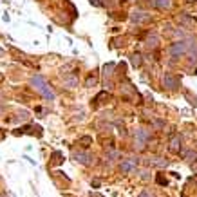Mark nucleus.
Listing matches in <instances>:
<instances>
[{"instance_id":"obj_1","label":"nucleus","mask_w":197,"mask_h":197,"mask_svg":"<svg viewBox=\"0 0 197 197\" xmlns=\"http://www.w3.org/2000/svg\"><path fill=\"white\" fill-rule=\"evenodd\" d=\"M31 83H33V85H35V87H36V89H38V91L47 99H53V98H54V92H53V91H51V87L43 81V78H42V76H35V78L31 80Z\"/></svg>"},{"instance_id":"obj_2","label":"nucleus","mask_w":197,"mask_h":197,"mask_svg":"<svg viewBox=\"0 0 197 197\" xmlns=\"http://www.w3.org/2000/svg\"><path fill=\"white\" fill-rule=\"evenodd\" d=\"M163 83H165V87L170 89V91H176V89L179 87V80L176 78V76H172V74H165Z\"/></svg>"},{"instance_id":"obj_3","label":"nucleus","mask_w":197,"mask_h":197,"mask_svg":"<svg viewBox=\"0 0 197 197\" xmlns=\"http://www.w3.org/2000/svg\"><path fill=\"white\" fill-rule=\"evenodd\" d=\"M184 53H186V42H177V43H174L170 47V54L172 56H181Z\"/></svg>"},{"instance_id":"obj_4","label":"nucleus","mask_w":197,"mask_h":197,"mask_svg":"<svg viewBox=\"0 0 197 197\" xmlns=\"http://www.w3.org/2000/svg\"><path fill=\"white\" fill-rule=\"evenodd\" d=\"M72 158L76 161H80V163H83V165H91V161H92L91 154H87V152H74Z\"/></svg>"},{"instance_id":"obj_5","label":"nucleus","mask_w":197,"mask_h":197,"mask_svg":"<svg viewBox=\"0 0 197 197\" xmlns=\"http://www.w3.org/2000/svg\"><path fill=\"white\" fill-rule=\"evenodd\" d=\"M147 20H148V15H147V13H143V11H136V13H132V22L141 24V22H147Z\"/></svg>"},{"instance_id":"obj_6","label":"nucleus","mask_w":197,"mask_h":197,"mask_svg":"<svg viewBox=\"0 0 197 197\" xmlns=\"http://www.w3.org/2000/svg\"><path fill=\"white\" fill-rule=\"evenodd\" d=\"M179 147H181V138L179 136H174V138L170 139V150L172 152H177Z\"/></svg>"},{"instance_id":"obj_7","label":"nucleus","mask_w":197,"mask_h":197,"mask_svg":"<svg viewBox=\"0 0 197 197\" xmlns=\"http://www.w3.org/2000/svg\"><path fill=\"white\" fill-rule=\"evenodd\" d=\"M132 168H134V161H123L121 163V170L123 172H130Z\"/></svg>"},{"instance_id":"obj_8","label":"nucleus","mask_w":197,"mask_h":197,"mask_svg":"<svg viewBox=\"0 0 197 197\" xmlns=\"http://www.w3.org/2000/svg\"><path fill=\"white\" fill-rule=\"evenodd\" d=\"M61 161H63V156H61L60 152H54L53 158H51V163H53V165H60Z\"/></svg>"},{"instance_id":"obj_9","label":"nucleus","mask_w":197,"mask_h":197,"mask_svg":"<svg viewBox=\"0 0 197 197\" xmlns=\"http://www.w3.org/2000/svg\"><path fill=\"white\" fill-rule=\"evenodd\" d=\"M138 139H139V147H141V145L148 139V134H147L145 130H139V132H138Z\"/></svg>"},{"instance_id":"obj_10","label":"nucleus","mask_w":197,"mask_h":197,"mask_svg":"<svg viewBox=\"0 0 197 197\" xmlns=\"http://www.w3.org/2000/svg\"><path fill=\"white\" fill-rule=\"evenodd\" d=\"M143 56H141V54H132V65H136V67H139V65H141V61H143Z\"/></svg>"},{"instance_id":"obj_11","label":"nucleus","mask_w":197,"mask_h":197,"mask_svg":"<svg viewBox=\"0 0 197 197\" xmlns=\"http://www.w3.org/2000/svg\"><path fill=\"white\" fill-rule=\"evenodd\" d=\"M158 6L159 7H166V9H168V7L172 6V0H158Z\"/></svg>"},{"instance_id":"obj_12","label":"nucleus","mask_w":197,"mask_h":197,"mask_svg":"<svg viewBox=\"0 0 197 197\" xmlns=\"http://www.w3.org/2000/svg\"><path fill=\"white\" fill-rule=\"evenodd\" d=\"M181 20H183L184 24H194V22H195V18H190L188 15H183V17H181Z\"/></svg>"},{"instance_id":"obj_13","label":"nucleus","mask_w":197,"mask_h":197,"mask_svg":"<svg viewBox=\"0 0 197 197\" xmlns=\"http://www.w3.org/2000/svg\"><path fill=\"white\" fill-rule=\"evenodd\" d=\"M94 83H96V78H94V76H91V78L87 80V87H92Z\"/></svg>"},{"instance_id":"obj_14","label":"nucleus","mask_w":197,"mask_h":197,"mask_svg":"<svg viewBox=\"0 0 197 197\" xmlns=\"http://www.w3.org/2000/svg\"><path fill=\"white\" fill-rule=\"evenodd\" d=\"M80 143L87 147V145H91V138H81V139H80Z\"/></svg>"},{"instance_id":"obj_15","label":"nucleus","mask_w":197,"mask_h":197,"mask_svg":"<svg viewBox=\"0 0 197 197\" xmlns=\"http://www.w3.org/2000/svg\"><path fill=\"white\" fill-rule=\"evenodd\" d=\"M158 183H159V184H166V181H165V177H161V176L158 177Z\"/></svg>"},{"instance_id":"obj_16","label":"nucleus","mask_w":197,"mask_h":197,"mask_svg":"<svg viewBox=\"0 0 197 197\" xmlns=\"http://www.w3.org/2000/svg\"><path fill=\"white\" fill-rule=\"evenodd\" d=\"M139 197H148V194H147V192H143V194H141Z\"/></svg>"},{"instance_id":"obj_17","label":"nucleus","mask_w":197,"mask_h":197,"mask_svg":"<svg viewBox=\"0 0 197 197\" xmlns=\"http://www.w3.org/2000/svg\"><path fill=\"white\" fill-rule=\"evenodd\" d=\"M188 2H197V0H188Z\"/></svg>"}]
</instances>
